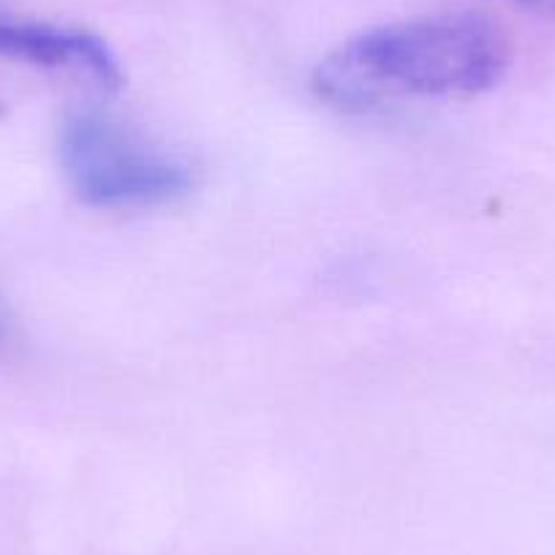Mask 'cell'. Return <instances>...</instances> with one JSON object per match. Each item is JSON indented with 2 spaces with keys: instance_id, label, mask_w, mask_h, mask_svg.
<instances>
[{
  "instance_id": "1",
  "label": "cell",
  "mask_w": 555,
  "mask_h": 555,
  "mask_svg": "<svg viewBox=\"0 0 555 555\" xmlns=\"http://www.w3.org/2000/svg\"><path fill=\"white\" fill-rule=\"evenodd\" d=\"M512 47L479 14L400 20L354 36L313 68V93L346 112L405 99H472L504 79Z\"/></svg>"
},
{
  "instance_id": "2",
  "label": "cell",
  "mask_w": 555,
  "mask_h": 555,
  "mask_svg": "<svg viewBox=\"0 0 555 555\" xmlns=\"http://www.w3.org/2000/svg\"><path fill=\"white\" fill-rule=\"evenodd\" d=\"M57 162L77 199L101 210L167 205L191 189V172L180 158L88 106L63 120Z\"/></svg>"
},
{
  "instance_id": "3",
  "label": "cell",
  "mask_w": 555,
  "mask_h": 555,
  "mask_svg": "<svg viewBox=\"0 0 555 555\" xmlns=\"http://www.w3.org/2000/svg\"><path fill=\"white\" fill-rule=\"evenodd\" d=\"M0 57L39 68H55V72L82 74L85 79L109 93L120 90L126 82L115 52L101 36L23 17L3 3H0Z\"/></svg>"
},
{
  "instance_id": "4",
  "label": "cell",
  "mask_w": 555,
  "mask_h": 555,
  "mask_svg": "<svg viewBox=\"0 0 555 555\" xmlns=\"http://www.w3.org/2000/svg\"><path fill=\"white\" fill-rule=\"evenodd\" d=\"M506 3L522 9V12L539 14V17L555 20V0H506Z\"/></svg>"
},
{
  "instance_id": "5",
  "label": "cell",
  "mask_w": 555,
  "mask_h": 555,
  "mask_svg": "<svg viewBox=\"0 0 555 555\" xmlns=\"http://www.w3.org/2000/svg\"><path fill=\"white\" fill-rule=\"evenodd\" d=\"M0 333H3V319H0Z\"/></svg>"
}]
</instances>
